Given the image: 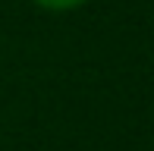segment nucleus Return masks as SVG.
<instances>
[{
  "mask_svg": "<svg viewBox=\"0 0 154 151\" xmlns=\"http://www.w3.org/2000/svg\"><path fill=\"white\" fill-rule=\"evenodd\" d=\"M38 6H44V10H75V6L88 3V0H35Z\"/></svg>",
  "mask_w": 154,
  "mask_h": 151,
  "instance_id": "f257e3e1",
  "label": "nucleus"
}]
</instances>
